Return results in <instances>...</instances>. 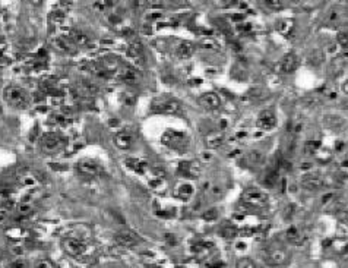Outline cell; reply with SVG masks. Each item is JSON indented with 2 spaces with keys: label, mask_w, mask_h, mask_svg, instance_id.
<instances>
[{
  "label": "cell",
  "mask_w": 348,
  "mask_h": 268,
  "mask_svg": "<svg viewBox=\"0 0 348 268\" xmlns=\"http://www.w3.org/2000/svg\"><path fill=\"white\" fill-rule=\"evenodd\" d=\"M3 99L8 106L16 110H24L29 106V97L27 91L19 85H8L3 91Z\"/></svg>",
  "instance_id": "cell-1"
},
{
  "label": "cell",
  "mask_w": 348,
  "mask_h": 268,
  "mask_svg": "<svg viewBox=\"0 0 348 268\" xmlns=\"http://www.w3.org/2000/svg\"><path fill=\"white\" fill-rule=\"evenodd\" d=\"M76 171L86 179H95L104 173V167L92 158H84L76 163Z\"/></svg>",
  "instance_id": "cell-2"
},
{
  "label": "cell",
  "mask_w": 348,
  "mask_h": 268,
  "mask_svg": "<svg viewBox=\"0 0 348 268\" xmlns=\"http://www.w3.org/2000/svg\"><path fill=\"white\" fill-rule=\"evenodd\" d=\"M62 248L70 256H82L88 251V246H86L84 240L78 239V238H72V236L65 238L62 240Z\"/></svg>",
  "instance_id": "cell-3"
},
{
  "label": "cell",
  "mask_w": 348,
  "mask_h": 268,
  "mask_svg": "<svg viewBox=\"0 0 348 268\" xmlns=\"http://www.w3.org/2000/svg\"><path fill=\"white\" fill-rule=\"evenodd\" d=\"M63 145H65L63 138L57 133H45L40 141L41 150L47 154H55L57 151H60Z\"/></svg>",
  "instance_id": "cell-4"
},
{
  "label": "cell",
  "mask_w": 348,
  "mask_h": 268,
  "mask_svg": "<svg viewBox=\"0 0 348 268\" xmlns=\"http://www.w3.org/2000/svg\"><path fill=\"white\" fill-rule=\"evenodd\" d=\"M179 109L180 104L174 99H157L153 104V110L158 113H176Z\"/></svg>",
  "instance_id": "cell-5"
},
{
  "label": "cell",
  "mask_w": 348,
  "mask_h": 268,
  "mask_svg": "<svg viewBox=\"0 0 348 268\" xmlns=\"http://www.w3.org/2000/svg\"><path fill=\"white\" fill-rule=\"evenodd\" d=\"M114 239H116V243H119L123 248H133L140 242L139 236L133 233L132 230H120Z\"/></svg>",
  "instance_id": "cell-6"
},
{
  "label": "cell",
  "mask_w": 348,
  "mask_h": 268,
  "mask_svg": "<svg viewBox=\"0 0 348 268\" xmlns=\"http://www.w3.org/2000/svg\"><path fill=\"white\" fill-rule=\"evenodd\" d=\"M133 142H135V137L130 132H127V130H122V132H119V133L114 135V144L120 150H129V148H132Z\"/></svg>",
  "instance_id": "cell-7"
},
{
  "label": "cell",
  "mask_w": 348,
  "mask_h": 268,
  "mask_svg": "<svg viewBox=\"0 0 348 268\" xmlns=\"http://www.w3.org/2000/svg\"><path fill=\"white\" fill-rule=\"evenodd\" d=\"M201 103H202L204 107H207L209 110H215V109H218L221 106V100H220V97L217 94H214V93L205 94L202 97V100H201Z\"/></svg>",
  "instance_id": "cell-8"
},
{
  "label": "cell",
  "mask_w": 348,
  "mask_h": 268,
  "mask_svg": "<svg viewBox=\"0 0 348 268\" xmlns=\"http://www.w3.org/2000/svg\"><path fill=\"white\" fill-rule=\"evenodd\" d=\"M139 73L135 71L133 68H125L123 71L120 72V79L129 85L136 84L139 81Z\"/></svg>",
  "instance_id": "cell-9"
},
{
  "label": "cell",
  "mask_w": 348,
  "mask_h": 268,
  "mask_svg": "<svg viewBox=\"0 0 348 268\" xmlns=\"http://www.w3.org/2000/svg\"><path fill=\"white\" fill-rule=\"evenodd\" d=\"M275 123H277L275 116H274L272 112H268V110L261 114L259 119H258V125L261 127H264V129H271V127L275 126Z\"/></svg>",
  "instance_id": "cell-10"
},
{
  "label": "cell",
  "mask_w": 348,
  "mask_h": 268,
  "mask_svg": "<svg viewBox=\"0 0 348 268\" xmlns=\"http://www.w3.org/2000/svg\"><path fill=\"white\" fill-rule=\"evenodd\" d=\"M18 181L24 185V186H35V185L40 182L38 177H37L32 171H29V170L21 171V174L18 176Z\"/></svg>",
  "instance_id": "cell-11"
},
{
  "label": "cell",
  "mask_w": 348,
  "mask_h": 268,
  "mask_svg": "<svg viewBox=\"0 0 348 268\" xmlns=\"http://www.w3.org/2000/svg\"><path fill=\"white\" fill-rule=\"evenodd\" d=\"M68 37H69L70 41L73 42V44H79V46H85V44H88V38H86V35L82 34V32H79V31H70Z\"/></svg>",
  "instance_id": "cell-12"
},
{
  "label": "cell",
  "mask_w": 348,
  "mask_h": 268,
  "mask_svg": "<svg viewBox=\"0 0 348 268\" xmlns=\"http://www.w3.org/2000/svg\"><path fill=\"white\" fill-rule=\"evenodd\" d=\"M34 268H56L55 267V262L48 258H41L38 259L35 264H34Z\"/></svg>",
  "instance_id": "cell-13"
},
{
  "label": "cell",
  "mask_w": 348,
  "mask_h": 268,
  "mask_svg": "<svg viewBox=\"0 0 348 268\" xmlns=\"http://www.w3.org/2000/svg\"><path fill=\"white\" fill-rule=\"evenodd\" d=\"M18 212L24 217L29 215L32 212V205L31 204H27V202H22L21 205H18Z\"/></svg>",
  "instance_id": "cell-14"
},
{
  "label": "cell",
  "mask_w": 348,
  "mask_h": 268,
  "mask_svg": "<svg viewBox=\"0 0 348 268\" xmlns=\"http://www.w3.org/2000/svg\"><path fill=\"white\" fill-rule=\"evenodd\" d=\"M9 268H25V262L22 259H18V261H14Z\"/></svg>",
  "instance_id": "cell-15"
}]
</instances>
